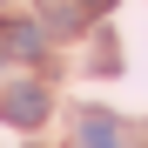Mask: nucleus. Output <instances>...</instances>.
Here are the masks:
<instances>
[{
    "label": "nucleus",
    "mask_w": 148,
    "mask_h": 148,
    "mask_svg": "<svg viewBox=\"0 0 148 148\" xmlns=\"http://www.w3.org/2000/svg\"><path fill=\"white\" fill-rule=\"evenodd\" d=\"M0 121H14V128H34V121H47V88H34V81L7 88V94H0Z\"/></svg>",
    "instance_id": "nucleus-1"
},
{
    "label": "nucleus",
    "mask_w": 148,
    "mask_h": 148,
    "mask_svg": "<svg viewBox=\"0 0 148 148\" xmlns=\"http://www.w3.org/2000/svg\"><path fill=\"white\" fill-rule=\"evenodd\" d=\"M0 47H7V54H40L47 47V27H34V20H7V27H0Z\"/></svg>",
    "instance_id": "nucleus-2"
},
{
    "label": "nucleus",
    "mask_w": 148,
    "mask_h": 148,
    "mask_svg": "<svg viewBox=\"0 0 148 148\" xmlns=\"http://www.w3.org/2000/svg\"><path fill=\"white\" fill-rule=\"evenodd\" d=\"M81 148H121V121L114 114H81Z\"/></svg>",
    "instance_id": "nucleus-3"
},
{
    "label": "nucleus",
    "mask_w": 148,
    "mask_h": 148,
    "mask_svg": "<svg viewBox=\"0 0 148 148\" xmlns=\"http://www.w3.org/2000/svg\"><path fill=\"white\" fill-rule=\"evenodd\" d=\"M40 20H47V34H81V27H88V20H81V7H47Z\"/></svg>",
    "instance_id": "nucleus-4"
},
{
    "label": "nucleus",
    "mask_w": 148,
    "mask_h": 148,
    "mask_svg": "<svg viewBox=\"0 0 148 148\" xmlns=\"http://www.w3.org/2000/svg\"><path fill=\"white\" fill-rule=\"evenodd\" d=\"M94 74H114V34L108 27L94 34Z\"/></svg>",
    "instance_id": "nucleus-5"
},
{
    "label": "nucleus",
    "mask_w": 148,
    "mask_h": 148,
    "mask_svg": "<svg viewBox=\"0 0 148 148\" xmlns=\"http://www.w3.org/2000/svg\"><path fill=\"white\" fill-rule=\"evenodd\" d=\"M108 7H114V0H88V14H108Z\"/></svg>",
    "instance_id": "nucleus-6"
},
{
    "label": "nucleus",
    "mask_w": 148,
    "mask_h": 148,
    "mask_svg": "<svg viewBox=\"0 0 148 148\" xmlns=\"http://www.w3.org/2000/svg\"><path fill=\"white\" fill-rule=\"evenodd\" d=\"M0 61H7V47H0Z\"/></svg>",
    "instance_id": "nucleus-7"
},
{
    "label": "nucleus",
    "mask_w": 148,
    "mask_h": 148,
    "mask_svg": "<svg viewBox=\"0 0 148 148\" xmlns=\"http://www.w3.org/2000/svg\"><path fill=\"white\" fill-rule=\"evenodd\" d=\"M27 148H40V141H27Z\"/></svg>",
    "instance_id": "nucleus-8"
}]
</instances>
